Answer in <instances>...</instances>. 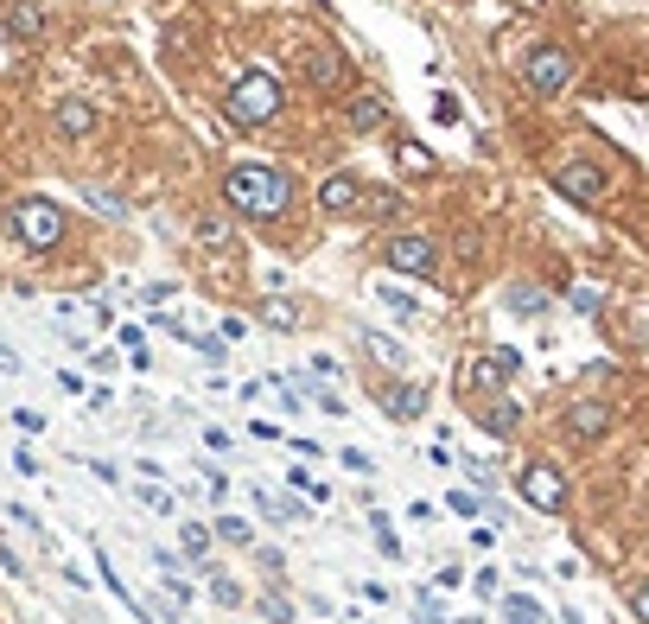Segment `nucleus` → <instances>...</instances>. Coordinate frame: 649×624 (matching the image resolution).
Listing matches in <instances>:
<instances>
[{
  "label": "nucleus",
  "mask_w": 649,
  "mask_h": 624,
  "mask_svg": "<svg viewBox=\"0 0 649 624\" xmlns=\"http://www.w3.org/2000/svg\"><path fill=\"white\" fill-rule=\"evenodd\" d=\"M261 319H268L274 332H300V306L293 300H261Z\"/></svg>",
  "instance_id": "obj_15"
},
{
  "label": "nucleus",
  "mask_w": 649,
  "mask_h": 624,
  "mask_svg": "<svg viewBox=\"0 0 649 624\" xmlns=\"http://www.w3.org/2000/svg\"><path fill=\"white\" fill-rule=\"evenodd\" d=\"M630 612H637V618L649 624V586H643V593H637V605H630Z\"/></svg>",
  "instance_id": "obj_28"
},
{
  "label": "nucleus",
  "mask_w": 649,
  "mask_h": 624,
  "mask_svg": "<svg viewBox=\"0 0 649 624\" xmlns=\"http://www.w3.org/2000/svg\"><path fill=\"white\" fill-rule=\"evenodd\" d=\"M395 160H401V172H433V153L420 147V141H401V147H395Z\"/></svg>",
  "instance_id": "obj_16"
},
{
  "label": "nucleus",
  "mask_w": 649,
  "mask_h": 624,
  "mask_svg": "<svg viewBox=\"0 0 649 624\" xmlns=\"http://www.w3.org/2000/svg\"><path fill=\"white\" fill-rule=\"evenodd\" d=\"M484 427L490 433H516V402H490L484 408Z\"/></svg>",
  "instance_id": "obj_17"
},
{
  "label": "nucleus",
  "mask_w": 649,
  "mask_h": 624,
  "mask_svg": "<svg viewBox=\"0 0 649 624\" xmlns=\"http://www.w3.org/2000/svg\"><path fill=\"white\" fill-rule=\"evenodd\" d=\"M503 612H510V624H541V605H535V599H522V593L503 605Z\"/></svg>",
  "instance_id": "obj_21"
},
{
  "label": "nucleus",
  "mask_w": 649,
  "mask_h": 624,
  "mask_svg": "<svg viewBox=\"0 0 649 624\" xmlns=\"http://www.w3.org/2000/svg\"><path fill=\"white\" fill-rule=\"evenodd\" d=\"M306 77L319 83V90H338V83H344V58H338V51H331V45L306 51Z\"/></svg>",
  "instance_id": "obj_13"
},
{
  "label": "nucleus",
  "mask_w": 649,
  "mask_h": 624,
  "mask_svg": "<svg viewBox=\"0 0 649 624\" xmlns=\"http://www.w3.org/2000/svg\"><path fill=\"white\" fill-rule=\"evenodd\" d=\"M191 344L204 351V363H223V357H230V351H223V338H191Z\"/></svg>",
  "instance_id": "obj_25"
},
{
  "label": "nucleus",
  "mask_w": 649,
  "mask_h": 624,
  "mask_svg": "<svg viewBox=\"0 0 649 624\" xmlns=\"http://www.w3.org/2000/svg\"><path fill=\"white\" fill-rule=\"evenodd\" d=\"M510 370H516V351H490V357H478L465 370V389H490V383H503Z\"/></svg>",
  "instance_id": "obj_11"
},
{
  "label": "nucleus",
  "mask_w": 649,
  "mask_h": 624,
  "mask_svg": "<svg viewBox=\"0 0 649 624\" xmlns=\"http://www.w3.org/2000/svg\"><path fill=\"white\" fill-rule=\"evenodd\" d=\"M179 542H185V554H204V523H185Z\"/></svg>",
  "instance_id": "obj_26"
},
{
  "label": "nucleus",
  "mask_w": 649,
  "mask_h": 624,
  "mask_svg": "<svg viewBox=\"0 0 649 624\" xmlns=\"http://www.w3.org/2000/svg\"><path fill=\"white\" fill-rule=\"evenodd\" d=\"M389 268H395V274H414V281H427V274H433V242H427V236H395V242H389Z\"/></svg>",
  "instance_id": "obj_8"
},
{
  "label": "nucleus",
  "mask_w": 649,
  "mask_h": 624,
  "mask_svg": "<svg viewBox=\"0 0 649 624\" xmlns=\"http://www.w3.org/2000/svg\"><path fill=\"white\" fill-rule=\"evenodd\" d=\"M338 459L350 465V472H363V478H370V472H376V465H370V453H357V446H350V453H338Z\"/></svg>",
  "instance_id": "obj_27"
},
{
  "label": "nucleus",
  "mask_w": 649,
  "mask_h": 624,
  "mask_svg": "<svg viewBox=\"0 0 649 624\" xmlns=\"http://www.w3.org/2000/svg\"><path fill=\"white\" fill-rule=\"evenodd\" d=\"M389 414L395 421H414L420 414V389H389Z\"/></svg>",
  "instance_id": "obj_18"
},
{
  "label": "nucleus",
  "mask_w": 649,
  "mask_h": 624,
  "mask_svg": "<svg viewBox=\"0 0 649 624\" xmlns=\"http://www.w3.org/2000/svg\"><path fill=\"white\" fill-rule=\"evenodd\" d=\"M395 211H401L395 192H370V217H395Z\"/></svg>",
  "instance_id": "obj_22"
},
{
  "label": "nucleus",
  "mask_w": 649,
  "mask_h": 624,
  "mask_svg": "<svg viewBox=\"0 0 649 624\" xmlns=\"http://www.w3.org/2000/svg\"><path fill=\"white\" fill-rule=\"evenodd\" d=\"M96 121H102V109H96V102H83V96H64L58 109H51V128H58L64 141H83V134H96Z\"/></svg>",
  "instance_id": "obj_7"
},
{
  "label": "nucleus",
  "mask_w": 649,
  "mask_h": 624,
  "mask_svg": "<svg viewBox=\"0 0 649 624\" xmlns=\"http://www.w3.org/2000/svg\"><path fill=\"white\" fill-rule=\"evenodd\" d=\"M446 510H459V516H478V497H471V491H452V497H446Z\"/></svg>",
  "instance_id": "obj_24"
},
{
  "label": "nucleus",
  "mask_w": 649,
  "mask_h": 624,
  "mask_svg": "<svg viewBox=\"0 0 649 624\" xmlns=\"http://www.w3.org/2000/svg\"><path fill=\"white\" fill-rule=\"evenodd\" d=\"M223 198H230V211H242V217H280L293 204V185H287V172H274V166H230Z\"/></svg>",
  "instance_id": "obj_1"
},
{
  "label": "nucleus",
  "mask_w": 649,
  "mask_h": 624,
  "mask_svg": "<svg viewBox=\"0 0 649 624\" xmlns=\"http://www.w3.org/2000/svg\"><path fill=\"white\" fill-rule=\"evenodd\" d=\"M7 32H13V39H39V32H45V13L32 7V0H13V7H7Z\"/></svg>",
  "instance_id": "obj_14"
},
{
  "label": "nucleus",
  "mask_w": 649,
  "mask_h": 624,
  "mask_svg": "<svg viewBox=\"0 0 649 624\" xmlns=\"http://www.w3.org/2000/svg\"><path fill=\"white\" fill-rule=\"evenodd\" d=\"M13 236L26 242V249H39V255H51L64 242V211L51 198H20L13 204Z\"/></svg>",
  "instance_id": "obj_3"
},
{
  "label": "nucleus",
  "mask_w": 649,
  "mask_h": 624,
  "mask_svg": "<svg viewBox=\"0 0 649 624\" xmlns=\"http://www.w3.org/2000/svg\"><path fill=\"white\" fill-rule=\"evenodd\" d=\"M554 192L573 198V204H599L605 198V172L592 166V160H567V166L554 172Z\"/></svg>",
  "instance_id": "obj_5"
},
{
  "label": "nucleus",
  "mask_w": 649,
  "mask_h": 624,
  "mask_svg": "<svg viewBox=\"0 0 649 624\" xmlns=\"http://www.w3.org/2000/svg\"><path fill=\"white\" fill-rule=\"evenodd\" d=\"M363 344H370L382 363H408V357H401V344H395V338H382V332H363Z\"/></svg>",
  "instance_id": "obj_20"
},
{
  "label": "nucleus",
  "mask_w": 649,
  "mask_h": 624,
  "mask_svg": "<svg viewBox=\"0 0 649 624\" xmlns=\"http://www.w3.org/2000/svg\"><path fill=\"white\" fill-rule=\"evenodd\" d=\"M567 427H573V440H599V433L611 427V408L605 402H573L567 408Z\"/></svg>",
  "instance_id": "obj_9"
},
{
  "label": "nucleus",
  "mask_w": 649,
  "mask_h": 624,
  "mask_svg": "<svg viewBox=\"0 0 649 624\" xmlns=\"http://www.w3.org/2000/svg\"><path fill=\"white\" fill-rule=\"evenodd\" d=\"M223 115H230L236 128H268V121L280 115V83H274V71H242L230 83V96H223Z\"/></svg>",
  "instance_id": "obj_2"
},
{
  "label": "nucleus",
  "mask_w": 649,
  "mask_h": 624,
  "mask_svg": "<svg viewBox=\"0 0 649 624\" xmlns=\"http://www.w3.org/2000/svg\"><path fill=\"white\" fill-rule=\"evenodd\" d=\"M522 497H529V504L535 510H560V504H567V478H560L554 472V465H522Z\"/></svg>",
  "instance_id": "obj_6"
},
{
  "label": "nucleus",
  "mask_w": 649,
  "mask_h": 624,
  "mask_svg": "<svg viewBox=\"0 0 649 624\" xmlns=\"http://www.w3.org/2000/svg\"><path fill=\"white\" fill-rule=\"evenodd\" d=\"M344 121H350L357 134H370V128H382V121H389V102L363 90V96H350V102H344Z\"/></svg>",
  "instance_id": "obj_10"
},
{
  "label": "nucleus",
  "mask_w": 649,
  "mask_h": 624,
  "mask_svg": "<svg viewBox=\"0 0 649 624\" xmlns=\"http://www.w3.org/2000/svg\"><path fill=\"white\" fill-rule=\"evenodd\" d=\"M217 535H223V542H249V523H242V516H223Z\"/></svg>",
  "instance_id": "obj_23"
},
{
  "label": "nucleus",
  "mask_w": 649,
  "mask_h": 624,
  "mask_svg": "<svg viewBox=\"0 0 649 624\" xmlns=\"http://www.w3.org/2000/svg\"><path fill=\"white\" fill-rule=\"evenodd\" d=\"M522 77H529L535 96H560L573 83V58L560 45H541V51H529V71H522Z\"/></svg>",
  "instance_id": "obj_4"
},
{
  "label": "nucleus",
  "mask_w": 649,
  "mask_h": 624,
  "mask_svg": "<svg viewBox=\"0 0 649 624\" xmlns=\"http://www.w3.org/2000/svg\"><path fill=\"white\" fill-rule=\"evenodd\" d=\"M198 242L223 249V242H230V217H204V223H198Z\"/></svg>",
  "instance_id": "obj_19"
},
{
  "label": "nucleus",
  "mask_w": 649,
  "mask_h": 624,
  "mask_svg": "<svg viewBox=\"0 0 649 624\" xmlns=\"http://www.w3.org/2000/svg\"><path fill=\"white\" fill-rule=\"evenodd\" d=\"M357 198H363V185L350 179V172H331V179L319 185V204H325V211H357Z\"/></svg>",
  "instance_id": "obj_12"
}]
</instances>
